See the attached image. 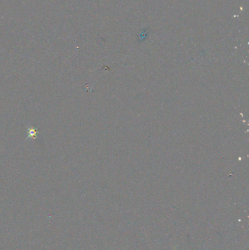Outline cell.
Here are the masks:
<instances>
[{
    "instance_id": "1",
    "label": "cell",
    "mask_w": 249,
    "mask_h": 250,
    "mask_svg": "<svg viewBox=\"0 0 249 250\" xmlns=\"http://www.w3.org/2000/svg\"><path fill=\"white\" fill-rule=\"evenodd\" d=\"M27 130H28V135H27V138H34L36 139L37 137L38 131L37 129L32 128V127H27Z\"/></svg>"
}]
</instances>
